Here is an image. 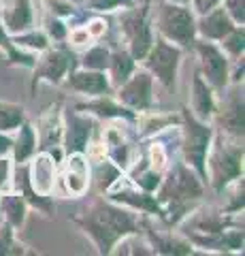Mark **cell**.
Instances as JSON below:
<instances>
[{
    "label": "cell",
    "mask_w": 245,
    "mask_h": 256,
    "mask_svg": "<svg viewBox=\"0 0 245 256\" xmlns=\"http://www.w3.org/2000/svg\"><path fill=\"white\" fill-rule=\"evenodd\" d=\"M75 222L92 237L100 254H109L117 242L139 233V222L132 212L105 201L92 203L83 216H77Z\"/></svg>",
    "instance_id": "1"
},
{
    "label": "cell",
    "mask_w": 245,
    "mask_h": 256,
    "mask_svg": "<svg viewBox=\"0 0 245 256\" xmlns=\"http://www.w3.org/2000/svg\"><path fill=\"white\" fill-rule=\"evenodd\" d=\"M158 192V203H167L169 212H164V218L169 224H177L184 216L190 214L192 203L203 196V184L186 162H177L167 175V180L160 182Z\"/></svg>",
    "instance_id": "2"
},
{
    "label": "cell",
    "mask_w": 245,
    "mask_h": 256,
    "mask_svg": "<svg viewBox=\"0 0 245 256\" xmlns=\"http://www.w3.org/2000/svg\"><path fill=\"white\" fill-rule=\"evenodd\" d=\"M181 120H184V146H181L184 160L201 180H207V154L213 141V130L188 107L181 111Z\"/></svg>",
    "instance_id": "3"
},
{
    "label": "cell",
    "mask_w": 245,
    "mask_h": 256,
    "mask_svg": "<svg viewBox=\"0 0 245 256\" xmlns=\"http://www.w3.org/2000/svg\"><path fill=\"white\" fill-rule=\"evenodd\" d=\"M158 30L162 38L175 43L181 50L192 47L196 41V18L188 4L181 2H162L158 9Z\"/></svg>",
    "instance_id": "4"
},
{
    "label": "cell",
    "mask_w": 245,
    "mask_h": 256,
    "mask_svg": "<svg viewBox=\"0 0 245 256\" xmlns=\"http://www.w3.org/2000/svg\"><path fill=\"white\" fill-rule=\"evenodd\" d=\"M239 141H243V139H233V143H224V139H220L218 150L213 152V156H211L207 180L211 178L213 188H216L218 192H222L233 180L241 178L243 143L239 146Z\"/></svg>",
    "instance_id": "5"
},
{
    "label": "cell",
    "mask_w": 245,
    "mask_h": 256,
    "mask_svg": "<svg viewBox=\"0 0 245 256\" xmlns=\"http://www.w3.org/2000/svg\"><path fill=\"white\" fill-rule=\"evenodd\" d=\"M179 62H181V47H177L175 43H169L167 38H156L143 58L145 68L164 88L175 86Z\"/></svg>",
    "instance_id": "6"
},
{
    "label": "cell",
    "mask_w": 245,
    "mask_h": 256,
    "mask_svg": "<svg viewBox=\"0 0 245 256\" xmlns=\"http://www.w3.org/2000/svg\"><path fill=\"white\" fill-rule=\"evenodd\" d=\"M192 47L199 54L201 60V77L207 82L213 90H224L231 82V73H228V56L222 52L213 41H194Z\"/></svg>",
    "instance_id": "7"
},
{
    "label": "cell",
    "mask_w": 245,
    "mask_h": 256,
    "mask_svg": "<svg viewBox=\"0 0 245 256\" xmlns=\"http://www.w3.org/2000/svg\"><path fill=\"white\" fill-rule=\"evenodd\" d=\"M122 32L128 41V52L134 60H143L145 54L149 52V47L154 43V36H152V28H149V22H147V4L143 9H132L126 11L122 15Z\"/></svg>",
    "instance_id": "8"
},
{
    "label": "cell",
    "mask_w": 245,
    "mask_h": 256,
    "mask_svg": "<svg viewBox=\"0 0 245 256\" xmlns=\"http://www.w3.org/2000/svg\"><path fill=\"white\" fill-rule=\"evenodd\" d=\"M117 100L132 111H145L154 100V77L147 68L132 70L122 86H117Z\"/></svg>",
    "instance_id": "9"
},
{
    "label": "cell",
    "mask_w": 245,
    "mask_h": 256,
    "mask_svg": "<svg viewBox=\"0 0 245 256\" xmlns=\"http://www.w3.org/2000/svg\"><path fill=\"white\" fill-rule=\"evenodd\" d=\"M70 60L73 56L66 47H53V50H45V56L38 64H34V84L38 79H47L49 84H60L66 77L68 68H70Z\"/></svg>",
    "instance_id": "10"
},
{
    "label": "cell",
    "mask_w": 245,
    "mask_h": 256,
    "mask_svg": "<svg viewBox=\"0 0 245 256\" xmlns=\"http://www.w3.org/2000/svg\"><path fill=\"white\" fill-rule=\"evenodd\" d=\"M237 24L228 18L224 6H213V9L201 13L196 20V36L205 38V41H222V38L231 32Z\"/></svg>",
    "instance_id": "11"
},
{
    "label": "cell",
    "mask_w": 245,
    "mask_h": 256,
    "mask_svg": "<svg viewBox=\"0 0 245 256\" xmlns=\"http://www.w3.org/2000/svg\"><path fill=\"white\" fill-rule=\"evenodd\" d=\"M66 88L85 96H102L111 90V82L105 77V70L79 68L66 73Z\"/></svg>",
    "instance_id": "12"
},
{
    "label": "cell",
    "mask_w": 245,
    "mask_h": 256,
    "mask_svg": "<svg viewBox=\"0 0 245 256\" xmlns=\"http://www.w3.org/2000/svg\"><path fill=\"white\" fill-rule=\"evenodd\" d=\"M94 122L85 116H79L77 111H66V139L64 148L68 154H83L88 150V141L92 137Z\"/></svg>",
    "instance_id": "13"
},
{
    "label": "cell",
    "mask_w": 245,
    "mask_h": 256,
    "mask_svg": "<svg viewBox=\"0 0 245 256\" xmlns=\"http://www.w3.org/2000/svg\"><path fill=\"white\" fill-rule=\"evenodd\" d=\"M213 118L218 120V124L224 130L226 137L243 139V126H245V120H243V94L233 92V96L226 102V107L220 111V114H213Z\"/></svg>",
    "instance_id": "14"
},
{
    "label": "cell",
    "mask_w": 245,
    "mask_h": 256,
    "mask_svg": "<svg viewBox=\"0 0 245 256\" xmlns=\"http://www.w3.org/2000/svg\"><path fill=\"white\" fill-rule=\"evenodd\" d=\"M0 22L6 32L17 34L32 26V4L30 0H9L4 9H0Z\"/></svg>",
    "instance_id": "15"
},
{
    "label": "cell",
    "mask_w": 245,
    "mask_h": 256,
    "mask_svg": "<svg viewBox=\"0 0 245 256\" xmlns=\"http://www.w3.org/2000/svg\"><path fill=\"white\" fill-rule=\"evenodd\" d=\"M192 105L194 111L192 114L203 120V122H209L216 114V100H213V88L205 82L201 75L194 77L192 82Z\"/></svg>",
    "instance_id": "16"
},
{
    "label": "cell",
    "mask_w": 245,
    "mask_h": 256,
    "mask_svg": "<svg viewBox=\"0 0 245 256\" xmlns=\"http://www.w3.org/2000/svg\"><path fill=\"white\" fill-rule=\"evenodd\" d=\"M111 201L113 203H126V205H130L134 207V210H141V212H145V214H156V216H160V218H164V212H162V205L158 203V198L152 196V192H113L111 194Z\"/></svg>",
    "instance_id": "17"
},
{
    "label": "cell",
    "mask_w": 245,
    "mask_h": 256,
    "mask_svg": "<svg viewBox=\"0 0 245 256\" xmlns=\"http://www.w3.org/2000/svg\"><path fill=\"white\" fill-rule=\"evenodd\" d=\"M15 188H17L19 194L26 198V203L30 205H34L36 210H41L43 214H49L53 210V203L49 201L47 196L43 194H38V192L32 188V184H30V173H28V166H19V171H17V182H15Z\"/></svg>",
    "instance_id": "18"
},
{
    "label": "cell",
    "mask_w": 245,
    "mask_h": 256,
    "mask_svg": "<svg viewBox=\"0 0 245 256\" xmlns=\"http://www.w3.org/2000/svg\"><path fill=\"white\" fill-rule=\"evenodd\" d=\"M26 210H28V203L19 192L0 196V214L4 216V222L11 224L13 228H17L23 224V220H26Z\"/></svg>",
    "instance_id": "19"
},
{
    "label": "cell",
    "mask_w": 245,
    "mask_h": 256,
    "mask_svg": "<svg viewBox=\"0 0 245 256\" xmlns=\"http://www.w3.org/2000/svg\"><path fill=\"white\" fill-rule=\"evenodd\" d=\"M134 60L128 50H115L109 54V70H111V86L117 88L122 86L126 79H128L132 75L134 70Z\"/></svg>",
    "instance_id": "20"
},
{
    "label": "cell",
    "mask_w": 245,
    "mask_h": 256,
    "mask_svg": "<svg viewBox=\"0 0 245 256\" xmlns=\"http://www.w3.org/2000/svg\"><path fill=\"white\" fill-rule=\"evenodd\" d=\"M17 139L13 141V158H15V162L21 164V162H26V160L34 154V150H36V134H34V128L30 126L28 122H21L17 126Z\"/></svg>",
    "instance_id": "21"
},
{
    "label": "cell",
    "mask_w": 245,
    "mask_h": 256,
    "mask_svg": "<svg viewBox=\"0 0 245 256\" xmlns=\"http://www.w3.org/2000/svg\"><path fill=\"white\" fill-rule=\"evenodd\" d=\"M79 111H90V114H96L100 118H126V120H134L132 109L117 105L111 98H96L92 102H83V105H77Z\"/></svg>",
    "instance_id": "22"
},
{
    "label": "cell",
    "mask_w": 245,
    "mask_h": 256,
    "mask_svg": "<svg viewBox=\"0 0 245 256\" xmlns=\"http://www.w3.org/2000/svg\"><path fill=\"white\" fill-rule=\"evenodd\" d=\"M147 237L149 244H152L154 252L158 254H173V256H184V254H192V244L184 242V239H173L171 235H156L154 230L147 228Z\"/></svg>",
    "instance_id": "23"
},
{
    "label": "cell",
    "mask_w": 245,
    "mask_h": 256,
    "mask_svg": "<svg viewBox=\"0 0 245 256\" xmlns=\"http://www.w3.org/2000/svg\"><path fill=\"white\" fill-rule=\"evenodd\" d=\"M23 122V107L13 102H0V132L15 130Z\"/></svg>",
    "instance_id": "24"
},
{
    "label": "cell",
    "mask_w": 245,
    "mask_h": 256,
    "mask_svg": "<svg viewBox=\"0 0 245 256\" xmlns=\"http://www.w3.org/2000/svg\"><path fill=\"white\" fill-rule=\"evenodd\" d=\"M13 43L17 47H30L34 52H45L49 47V36L41 30H28V32L23 30L13 36Z\"/></svg>",
    "instance_id": "25"
},
{
    "label": "cell",
    "mask_w": 245,
    "mask_h": 256,
    "mask_svg": "<svg viewBox=\"0 0 245 256\" xmlns=\"http://www.w3.org/2000/svg\"><path fill=\"white\" fill-rule=\"evenodd\" d=\"M220 43H222V52L224 54H228L235 60L241 58L243 50H245V32H243V26H235Z\"/></svg>",
    "instance_id": "26"
},
{
    "label": "cell",
    "mask_w": 245,
    "mask_h": 256,
    "mask_svg": "<svg viewBox=\"0 0 245 256\" xmlns=\"http://www.w3.org/2000/svg\"><path fill=\"white\" fill-rule=\"evenodd\" d=\"M109 52L107 47H92L81 56V68H90V70H105L109 66Z\"/></svg>",
    "instance_id": "27"
},
{
    "label": "cell",
    "mask_w": 245,
    "mask_h": 256,
    "mask_svg": "<svg viewBox=\"0 0 245 256\" xmlns=\"http://www.w3.org/2000/svg\"><path fill=\"white\" fill-rule=\"evenodd\" d=\"M0 254L9 256V254H23V248L15 242L13 237V226L2 222L0 224Z\"/></svg>",
    "instance_id": "28"
},
{
    "label": "cell",
    "mask_w": 245,
    "mask_h": 256,
    "mask_svg": "<svg viewBox=\"0 0 245 256\" xmlns=\"http://www.w3.org/2000/svg\"><path fill=\"white\" fill-rule=\"evenodd\" d=\"M134 182H137V186L145 192H154L158 186H160V173L156 169H141L137 175H134Z\"/></svg>",
    "instance_id": "29"
},
{
    "label": "cell",
    "mask_w": 245,
    "mask_h": 256,
    "mask_svg": "<svg viewBox=\"0 0 245 256\" xmlns=\"http://www.w3.org/2000/svg\"><path fill=\"white\" fill-rule=\"evenodd\" d=\"M224 11L228 13L237 26H243L245 22V0H224Z\"/></svg>",
    "instance_id": "30"
},
{
    "label": "cell",
    "mask_w": 245,
    "mask_h": 256,
    "mask_svg": "<svg viewBox=\"0 0 245 256\" xmlns=\"http://www.w3.org/2000/svg\"><path fill=\"white\" fill-rule=\"evenodd\" d=\"M90 4L94 11H113V9H120V6L130 9V6H134V0H92Z\"/></svg>",
    "instance_id": "31"
},
{
    "label": "cell",
    "mask_w": 245,
    "mask_h": 256,
    "mask_svg": "<svg viewBox=\"0 0 245 256\" xmlns=\"http://www.w3.org/2000/svg\"><path fill=\"white\" fill-rule=\"evenodd\" d=\"M47 32H49V36L53 38V41H64L68 28H66L60 20H51V22H49V26H47Z\"/></svg>",
    "instance_id": "32"
},
{
    "label": "cell",
    "mask_w": 245,
    "mask_h": 256,
    "mask_svg": "<svg viewBox=\"0 0 245 256\" xmlns=\"http://www.w3.org/2000/svg\"><path fill=\"white\" fill-rule=\"evenodd\" d=\"M49 4L53 6V13L56 15H73L75 13V6L73 4H68L66 0H49Z\"/></svg>",
    "instance_id": "33"
},
{
    "label": "cell",
    "mask_w": 245,
    "mask_h": 256,
    "mask_svg": "<svg viewBox=\"0 0 245 256\" xmlns=\"http://www.w3.org/2000/svg\"><path fill=\"white\" fill-rule=\"evenodd\" d=\"M9 173H11L9 162H6V160H2V156H0V190H2V186L6 184V180H9Z\"/></svg>",
    "instance_id": "34"
},
{
    "label": "cell",
    "mask_w": 245,
    "mask_h": 256,
    "mask_svg": "<svg viewBox=\"0 0 245 256\" xmlns=\"http://www.w3.org/2000/svg\"><path fill=\"white\" fill-rule=\"evenodd\" d=\"M11 146H13V139H9L6 134L0 132V156L9 154V152H11Z\"/></svg>",
    "instance_id": "35"
},
{
    "label": "cell",
    "mask_w": 245,
    "mask_h": 256,
    "mask_svg": "<svg viewBox=\"0 0 245 256\" xmlns=\"http://www.w3.org/2000/svg\"><path fill=\"white\" fill-rule=\"evenodd\" d=\"M222 0H201V4H199V13H205V11H209V9H213V6H218Z\"/></svg>",
    "instance_id": "36"
},
{
    "label": "cell",
    "mask_w": 245,
    "mask_h": 256,
    "mask_svg": "<svg viewBox=\"0 0 245 256\" xmlns=\"http://www.w3.org/2000/svg\"><path fill=\"white\" fill-rule=\"evenodd\" d=\"M162 2H181V4H188L190 0H162Z\"/></svg>",
    "instance_id": "37"
},
{
    "label": "cell",
    "mask_w": 245,
    "mask_h": 256,
    "mask_svg": "<svg viewBox=\"0 0 245 256\" xmlns=\"http://www.w3.org/2000/svg\"><path fill=\"white\" fill-rule=\"evenodd\" d=\"M194 2V9H199V4H201V0H192Z\"/></svg>",
    "instance_id": "38"
}]
</instances>
